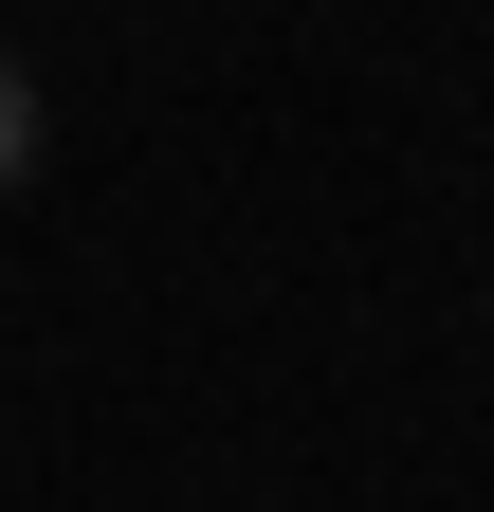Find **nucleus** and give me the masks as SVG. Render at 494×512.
<instances>
[{
    "label": "nucleus",
    "mask_w": 494,
    "mask_h": 512,
    "mask_svg": "<svg viewBox=\"0 0 494 512\" xmlns=\"http://www.w3.org/2000/svg\"><path fill=\"white\" fill-rule=\"evenodd\" d=\"M19 165H37V92L0 74V183H19Z\"/></svg>",
    "instance_id": "obj_1"
}]
</instances>
